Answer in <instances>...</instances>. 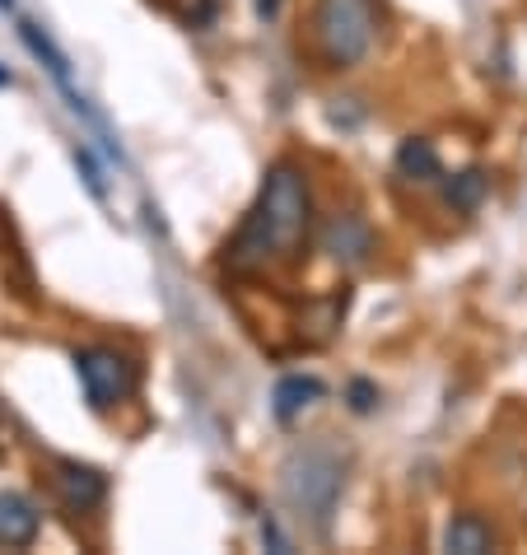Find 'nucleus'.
I'll use <instances>...</instances> for the list:
<instances>
[{
	"mask_svg": "<svg viewBox=\"0 0 527 555\" xmlns=\"http://www.w3.org/2000/svg\"><path fill=\"white\" fill-rule=\"evenodd\" d=\"M308 229H313V196H308L304 168L290 159L271 164L257 206L247 210L243 229L229 243V271L253 275L267 271L271 261H290L308 243Z\"/></svg>",
	"mask_w": 527,
	"mask_h": 555,
	"instance_id": "f257e3e1",
	"label": "nucleus"
},
{
	"mask_svg": "<svg viewBox=\"0 0 527 555\" xmlns=\"http://www.w3.org/2000/svg\"><path fill=\"white\" fill-rule=\"evenodd\" d=\"M378 38V5L374 0H318L313 10V42L327 66L350 70L374 52Z\"/></svg>",
	"mask_w": 527,
	"mask_h": 555,
	"instance_id": "f03ea898",
	"label": "nucleus"
},
{
	"mask_svg": "<svg viewBox=\"0 0 527 555\" xmlns=\"http://www.w3.org/2000/svg\"><path fill=\"white\" fill-rule=\"evenodd\" d=\"M285 500L299 508V518H308L318 532H327V518L336 508V495L340 486H346V476H340V457L332 449H299L290 462H285Z\"/></svg>",
	"mask_w": 527,
	"mask_h": 555,
	"instance_id": "7ed1b4c3",
	"label": "nucleus"
},
{
	"mask_svg": "<svg viewBox=\"0 0 527 555\" xmlns=\"http://www.w3.org/2000/svg\"><path fill=\"white\" fill-rule=\"evenodd\" d=\"M75 374H80L85 402L94 406V411L121 406L136 392V383H141V369H136L127 354L113 350V346H85V350H75Z\"/></svg>",
	"mask_w": 527,
	"mask_h": 555,
	"instance_id": "20e7f679",
	"label": "nucleus"
},
{
	"mask_svg": "<svg viewBox=\"0 0 527 555\" xmlns=\"http://www.w3.org/2000/svg\"><path fill=\"white\" fill-rule=\"evenodd\" d=\"M52 490L70 514H89V508H99L107 500V476L75 457H61V462H52Z\"/></svg>",
	"mask_w": 527,
	"mask_h": 555,
	"instance_id": "39448f33",
	"label": "nucleus"
},
{
	"mask_svg": "<svg viewBox=\"0 0 527 555\" xmlns=\"http://www.w3.org/2000/svg\"><path fill=\"white\" fill-rule=\"evenodd\" d=\"M322 253L340 267H364L369 257H374V229H369L360 215H332L327 224H322Z\"/></svg>",
	"mask_w": 527,
	"mask_h": 555,
	"instance_id": "423d86ee",
	"label": "nucleus"
},
{
	"mask_svg": "<svg viewBox=\"0 0 527 555\" xmlns=\"http://www.w3.org/2000/svg\"><path fill=\"white\" fill-rule=\"evenodd\" d=\"M38 528H42L38 504L28 495H20V490H0V546H5V551L34 546Z\"/></svg>",
	"mask_w": 527,
	"mask_h": 555,
	"instance_id": "0eeeda50",
	"label": "nucleus"
},
{
	"mask_svg": "<svg viewBox=\"0 0 527 555\" xmlns=\"http://www.w3.org/2000/svg\"><path fill=\"white\" fill-rule=\"evenodd\" d=\"M494 528L480 514H458L453 522H448V532H444V551H453V555H480V551H494Z\"/></svg>",
	"mask_w": 527,
	"mask_h": 555,
	"instance_id": "6e6552de",
	"label": "nucleus"
},
{
	"mask_svg": "<svg viewBox=\"0 0 527 555\" xmlns=\"http://www.w3.org/2000/svg\"><path fill=\"white\" fill-rule=\"evenodd\" d=\"M318 397H322V383L318 378H308V374L281 378V383H275V397H271V402H275V421H285V425L299 421V415L313 406Z\"/></svg>",
	"mask_w": 527,
	"mask_h": 555,
	"instance_id": "1a4fd4ad",
	"label": "nucleus"
},
{
	"mask_svg": "<svg viewBox=\"0 0 527 555\" xmlns=\"http://www.w3.org/2000/svg\"><path fill=\"white\" fill-rule=\"evenodd\" d=\"M397 173L411 178V182H434V178H444L439 150H434L425 135H411V141H401V150H397Z\"/></svg>",
	"mask_w": 527,
	"mask_h": 555,
	"instance_id": "9d476101",
	"label": "nucleus"
},
{
	"mask_svg": "<svg viewBox=\"0 0 527 555\" xmlns=\"http://www.w3.org/2000/svg\"><path fill=\"white\" fill-rule=\"evenodd\" d=\"M20 38H24V48L34 52V56L42 61V66H48V70L56 75V80H61V89H66V94L75 99V89H70V66H66V56H61V52L52 48V38L42 34L38 24H20ZM75 107H85V99H75Z\"/></svg>",
	"mask_w": 527,
	"mask_h": 555,
	"instance_id": "9b49d317",
	"label": "nucleus"
},
{
	"mask_svg": "<svg viewBox=\"0 0 527 555\" xmlns=\"http://www.w3.org/2000/svg\"><path fill=\"white\" fill-rule=\"evenodd\" d=\"M486 192H490V178L480 173V168H467V173H458L444 188V202L453 206V210H462V215H472L480 202H486Z\"/></svg>",
	"mask_w": 527,
	"mask_h": 555,
	"instance_id": "f8f14e48",
	"label": "nucleus"
},
{
	"mask_svg": "<svg viewBox=\"0 0 527 555\" xmlns=\"http://www.w3.org/2000/svg\"><path fill=\"white\" fill-rule=\"evenodd\" d=\"M374 402H378V388L369 378H355L350 383V411H360V415H369L374 411Z\"/></svg>",
	"mask_w": 527,
	"mask_h": 555,
	"instance_id": "ddd939ff",
	"label": "nucleus"
},
{
	"mask_svg": "<svg viewBox=\"0 0 527 555\" xmlns=\"http://www.w3.org/2000/svg\"><path fill=\"white\" fill-rule=\"evenodd\" d=\"M275 5H281V0H257V14H275Z\"/></svg>",
	"mask_w": 527,
	"mask_h": 555,
	"instance_id": "4468645a",
	"label": "nucleus"
},
{
	"mask_svg": "<svg viewBox=\"0 0 527 555\" xmlns=\"http://www.w3.org/2000/svg\"><path fill=\"white\" fill-rule=\"evenodd\" d=\"M10 85V70H0V89H5Z\"/></svg>",
	"mask_w": 527,
	"mask_h": 555,
	"instance_id": "2eb2a0df",
	"label": "nucleus"
},
{
	"mask_svg": "<svg viewBox=\"0 0 527 555\" xmlns=\"http://www.w3.org/2000/svg\"><path fill=\"white\" fill-rule=\"evenodd\" d=\"M0 10H14V0H0Z\"/></svg>",
	"mask_w": 527,
	"mask_h": 555,
	"instance_id": "dca6fc26",
	"label": "nucleus"
}]
</instances>
